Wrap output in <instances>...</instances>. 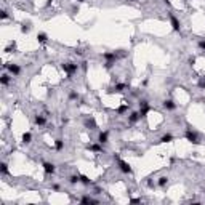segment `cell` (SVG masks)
Instances as JSON below:
<instances>
[{"instance_id":"19","label":"cell","mask_w":205,"mask_h":205,"mask_svg":"<svg viewBox=\"0 0 205 205\" xmlns=\"http://www.w3.org/2000/svg\"><path fill=\"white\" fill-rule=\"evenodd\" d=\"M64 149V141L61 138H58L56 141H54V151H58V152H61Z\"/></svg>"},{"instance_id":"24","label":"cell","mask_w":205,"mask_h":205,"mask_svg":"<svg viewBox=\"0 0 205 205\" xmlns=\"http://www.w3.org/2000/svg\"><path fill=\"white\" fill-rule=\"evenodd\" d=\"M127 111H128V104H122V106H120V107H119V109H117V111H115V112H117L119 115H124V114H125V112H127Z\"/></svg>"},{"instance_id":"35","label":"cell","mask_w":205,"mask_h":205,"mask_svg":"<svg viewBox=\"0 0 205 205\" xmlns=\"http://www.w3.org/2000/svg\"><path fill=\"white\" fill-rule=\"evenodd\" d=\"M51 189H53V191H59V186H58V184H53V186H51Z\"/></svg>"},{"instance_id":"12","label":"cell","mask_w":205,"mask_h":205,"mask_svg":"<svg viewBox=\"0 0 205 205\" xmlns=\"http://www.w3.org/2000/svg\"><path fill=\"white\" fill-rule=\"evenodd\" d=\"M107 141H109V133L107 131H100V133H98V143L106 144Z\"/></svg>"},{"instance_id":"30","label":"cell","mask_w":205,"mask_h":205,"mask_svg":"<svg viewBox=\"0 0 205 205\" xmlns=\"http://www.w3.org/2000/svg\"><path fill=\"white\" fill-rule=\"evenodd\" d=\"M0 13H2V15H0V18H2V19H3V21H5V19H6V18H8V13H6V11H5V10H2V11H0Z\"/></svg>"},{"instance_id":"34","label":"cell","mask_w":205,"mask_h":205,"mask_svg":"<svg viewBox=\"0 0 205 205\" xmlns=\"http://www.w3.org/2000/svg\"><path fill=\"white\" fill-rule=\"evenodd\" d=\"M194 63H196V58H194V56H192V58H189V64H191V66H192Z\"/></svg>"},{"instance_id":"2","label":"cell","mask_w":205,"mask_h":205,"mask_svg":"<svg viewBox=\"0 0 205 205\" xmlns=\"http://www.w3.org/2000/svg\"><path fill=\"white\" fill-rule=\"evenodd\" d=\"M184 138H186L189 143H192V144H200V139H199V136H197V133L194 131L191 127L186 128V131H184Z\"/></svg>"},{"instance_id":"8","label":"cell","mask_w":205,"mask_h":205,"mask_svg":"<svg viewBox=\"0 0 205 205\" xmlns=\"http://www.w3.org/2000/svg\"><path fill=\"white\" fill-rule=\"evenodd\" d=\"M87 149L88 151H93V152H104V148H102V144L101 143H98L96 141V144H87Z\"/></svg>"},{"instance_id":"6","label":"cell","mask_w":205,"mask_h":205,"mask_svg":"<svg viewBox=\"0 0 205 205\" xmlns=\"http://www.w3.org/2000/svg\"><path fill=\"white\" fill-rule=\"evenodd\" d=\"M151 104H149L148 101L146 100H141L139 101V114H141V117H146V115H148V112L151 111Z\"/></svg>"},{"instance_id":"26","label":"cell","mask_w":205,"mask_h":205,"mask_svg":"<svg viewBox=\"0 0 205 205\" xmlns=\"http://www.w3.org/2000/svg\"><path fill=\"white\" fill-rule=\"evenodd\" d=\"M77 98H78V93H77V91H74V90H72V91L69 93V100H71V101H76Z\"/></svg>"},{"instance_id":"13","label":"cell","mask_w":205,"mask_h":205,"mask_svg":"<svg viewBox=\"0 0 205 205\" xmlns=\"http://www.w3.org/2000/svg\"><path fill=\"white\" fill-rule=\"evenodd\" d=\"M11 74H3L2 77H0V83L3 85V87H8L10 83H11Z\"/></svg>"},{"instance_id":"3","label":"cell","mask_w":205,"mask_h":205,"mask_svg":"<svg viewBox=\"0 0 205 205\" xmlns=\"http://www.w3.org/2000/svg\"><path fill=\"white\" fill-rule=\"evenodd\" d=\"M3 67H5V69L8 71V72L11 74L13 77H18L19 74H21V67H19L18 64H15V63H6Z\"/></svg>"},{"instance_id":"21","label":"cell","mask_w":205,"mask_h":205,"mask_svg":"<svg viewBox=\"0 0 205 205\" xmlns=\"http://www.w3.org/2000/svg\"><path fill=\"white\" fill-rule=\"evenodd\" d=\"M80 183L85 184V186H90V184H91V180L88 178L87 175H80Z\"/></svg>"},{"instance_id":"20","label":"cell","mask_w":205,"mask_h":205,"mask_svg":"<svg viewBox=\"0 0 205 205\" xmlns=\"http://www.w3.org/2000/svg\"><path fill=\"white\" fill-rule=\"evenodd\" d=\"M30 141H32V133H30V131H26L24 135H23V143H24V144H29Z\"/></svg>"},{"instance_id":"16","label":"cell","mask_w":205,"mask_h":205,"mask_svg":"<svg viewBox=\"0 0 205 205\" xmlns=\"http://www.w3.org/2000/svg\"><path fill=\"white\" fill-rule=\"evenodd\" d=\"M37 42H39L40 45H45V43L48 42V35H47L45 32H40L39 35H37Z\"/></svg>"},{"instance_id":"23","label":"cell","mask_w":205,"mask_h":205,"mask_svg":"<svg viewBox=\"0 0 205 205\" xmlns=\"http://www.w3.org/2000/svg\"><path fill=\"white\" fill-rule=\"evenodd\" d=\"M167 183H168V178H167V176H160L159 181H157V184H159L160 187H165Z\"/></svg>"},{"instance_id":"17","label":"cell","mask_w":205,"mask_h":205,"mask_svg":"<svg viewBox=\"0 0 205 205\" xmlns=\"http://www.w3.org/2000/svg\"><path fill=\"white\" fill-rule=\"evenodd\" d=\"M78 202H80V204H98V200L96 199H91L90 196H83V197L78 199Z\"/></svg>"},{"instance_id":"27","label":"cell","mask_w":205,"mask_h":205,"mask_svg":"<svg viewBox=\"0 0 205 205\" xmlns=\"http://www.w3.org/2000/svg\"><path fill=\"white\" fill-rule=\"evenodd\" d=\"M197 85H199V88L205 90V77H200V78H199V83H197Z\"/></svg>"},{"instance_id":"1","label":"cell","mask_w":205,"mask_h":205,"mask_svg":"<svg viewBox=\"0 0 205 205\" xmlns=\"http://www.w3.org/2000/svg\"><path fill=\"white\" fill-rule=\"evenodd\" d=\"M61 67H63V71L67 74V78H71L78 69H80V64L71 63V61H69V63H63V64H61Z\"/></svg>"},{"instance_id":"10","label":"cell","mask_w":205,"mask_h":205,"mask_svg":"<svg viewBox=\"0 0 205 205\" xmlns=\"http://www.w3.org/2000/svg\"><path fill=\"white\" fill-rule=\"evenodd\" d=\"M162 106L167 109V111H175V109H176V104H175V101H173V100H170V98H168V100H163Z\"/></svg>"},{"instance_id":"28","label":"cell","mask_w":205,"mask_h":205,"mask_svg":"<svg viewBox=\"0 0 205 205\" xmlns=\"http://www.w3.org/2000/svg\"><path fill=\"white\" fill-rule=\"evenodd\" d=\"M114 64H115V63H112V61H106V63H104V67H106V69H112V67H114Z\"/></svg>"},{"instance_id":"4","label":"cell","mask_w":205,"mask_h":205,"mask_svg":"<svg viewBox=\"0 0 205 205\" xmlns=\"http://www.w3.org/2000/svg\"><path fill=\"white\" fill-rule=\"evenodd\" d=\"M117 165H119V170H120L122 173H125V175H131V173H133V170H131V167H130V163L125 162V160L119 159V160H117Z\"/></svg>"},{"instance_id":"37","label":"cell","mask_w":205,"mask_h":205,"mask_svg":"<svg viewBox=\"0 0 205 205\" xmlns=\"http://www.w3.org/2000/svg\"><path fill=\"white\" fill-rule=\"evenodd\" d=\"M148 186H149V187H154V183H152V181H151V180H149V181H148Z\"/></svg>"},{"instance_id":"15","label":"cell","mask_w":205,"mask_h":205,"mask_svg":"<svg viewBox=\"0 0 205 205\" xmlns=\"http://www.w3.org/2000/svg\"><path fill=\"white\" fill-rule=\"evenodd\" d=\"M128 88V85L127 83H115L114 85V88H112L111 91H115V93H122L124 90H127Z\"/></svg>"},{"instance_id":"32","label":"cell","mask_w":205,"mask_h":205,"mask_svg":"<svg viewBox=\"0 0 205 205\" xmlns=\"http://www.w3.org/2000/svg\"><path fill=\"white\" fill-rule=\"evenodd\" d=\"M87 61H82V63H80V67H82V69H83V71H87Z\"/></svg>"},{"instance_id":"14","label":"cell","mask_w":205,"mask_h":205,"mask_svg":"<svg viewBox=\"0 0 205 205\" xmlns=\"http://www.w3.org/2000/svg\"><path fill=\"white\" fill-rule=\"evenodd\" d=\"M173 139H175V136H173L172 133H165V135H162L159 138V143H172Z\"/></svg>"},{"instance_id":"5","label":"cell","mask_w":205,"mask_h":205,"mask_svg":"<svg viewBox=\"0 0 205 205\" xmlns=\"http://www.w3.org/2000/svg\"><path fill=\"white\" fill-rule=\"evenodd\" d=\"M168 18H170V24H172V29L175 30V32H181V23H180V19L176 18L173 13H168Z\"/></svg>"},{"instance_id":"38","label":"cell","mask_w":205,"mask_h":205,"mask_svg":"<svg viewBox=\"0 0 205 205\" xmlns=\"http://www.w3.org/2000/svg\"><path fill=\"white\" fill-rule=\"evenodd\" d=\"M163 2H165L167 5H172V2H170V0H163Z\"/></svg>"},{"instance_id":"25","label":"cell","mask_w":205,"mask_h":205,"mask_svg":"<svg viewBox=\"0 0 205 205\" xmlns=\"http://www.w3.org/2000/svg\"><path fill=\"white\" fill-rule=\"evenodd\" d=\"M0 172H2V175H8V165H6L5 162H2V165H0Z\"/></svg>"},{"instance_id":"33","label":"cell","mask_w":205,"mask_h":205,"mask_svg":"<svg viewBox=\"0 0 205 205\" xmlns=\"http://www.w3.org/2000/svg\"><path fill=\"white\" fill-rule=\"evenodd\" d=\"M130 202H131V204H139V202H141V199H131Z\"/></svg>"},{"instance_id":"22","label":"cell","mask_w":205,"mask_h":205,"mask_svg":"<svg viewBox=\"0 0 205 205\" xmlns=\"http://www.w3.org/2000/svg\"><path fill=\"white\" fill-rule=\"evenodd\" d=\"M69 183H71V184L80 183V175H71V176H69Z\"/></svg>"},{"instance_id":"36","label":"cell","mask_w":205,"mask_h":205,"mask_svg":"<svg viewBox=\"0 0 205 205\" xmlns=\"http://www.w3.org/2000/svg\"><path fill=\"white\" fill-rule=\"evenodd\" d=\"M51 3H53V0H47V3H45V6H47V8H48V6L51 5Z\"/></svg>"},{"instance_id":"31","label":"cell","mask_w":205,"mask_h":205,"mask_svg":"<svg viewBox=\"0 0 205 205\" xmlns=\"http://www.w3.org/2000/svg\"><path fill=\"white\" fill-rule=\"evenodd\" d=\"M21 32H23V34H27V32H29V26H27V24H23Z\"/></svg>"},{"instance_id":"18","label":"cell","mask_w":205,"mask_h":205,"mask_svg":"<svg viewBox=\"0 0 205 205\" xmlns=\"http://www.w3.org/2000/svg\"><path fill=\"white\" fill-rule=\"evenodd\" d=\"M34 124L39 125V127H43V125L47 124V119L43 117V115H35V119H34Z\"/></svg>"},{"instance_id":"39","label":"cell","mask_w":205,"mask_h":205,"mask_svg":"<svg viewBox=\"0 0 205 205\" xmlns=\"http://www.w3.org/2000/svg\"><path fill=\"white\" fill-rule=\"evenodd\" d=\"M78 2H83V0H78Z\"/></svg>"},{"instance_id":"7","label":"cell","mask_w":205,"mask_h":205,"mask_svg":"<svg viewBox=\"0 0 205 205\" xmlns=\"http://www.w3.org/2000/svg\"><path fill=\"white\" fill-rule=\"evenodd\" d=\"M43 172L45 175H53L56 172V165L53 162H43Z\"/></svg>"},{"instance_id":"11","label":"cell","mask_w":205,"mask_h":205,"mask_svg":"<svg viewBox=\"0 0 205 205\" xmlns=\"http://www.w3.org/2000/svg\"><path fill=\"white\" fill-rule=\"evenodd\" d=\"M139 119H141V114H139V111H138V112L135 111V112H131V114L128 115V124H130V125H133V124H136V122H138Z\"/></svg>"},{"instance_id":"9","label":"cell","mask_w":205,"mask_h":205,"mask_svg":"<svg viewBox=\"0 0 205 205\" xmlns=\"http://www.w3.org/2000/svg\"><path fill=\"white\" fill-rule=\"evenodd\" d=\"M102 58H104L106 61H112V63H115L119 56H117L115 51H106V53H102Z\"/></svg>"},{"instance_id":"29","label":"cell","mask_w":205,"mask_h":205,"mask_svg":"<svg viewBox=\"0 0 205 205\" xmlns=\"http://www.w3.org/2000/svg\"><path fill=\"white\" fill-rule=\"evenodd\" d=\"M197 45H199V48H200V50H204V51H205V40H204V39H200L199 42H197Z\"/></svg>"}]
</instances>
